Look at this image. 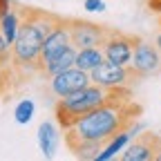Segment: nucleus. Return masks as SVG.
Listing matches in <instances>:
<instances>
[{"label": "nucleus", "instance_id": "nucleus-6", "mask_svg": "<svg viewBox=\"0 0 161 161\" xmlns=\"http://www.w3.org/2000/svg\"><path fill=\"white\" fill-rule=\"evenodd\" d=\"M90 78L92 83L103 85V87H123L139 80V76L134 74L130 65H116V63H110V60H103L101 65H96L90 72Z\"/></svg>", "mask_w": 161, "mask_h": 161}, {"label": "nucleus", "instance_id": "nucleus-15", "mask_svg": "<svg viewBox=\"0 0 161 161\" xmlns=\"http://www.w3.org/2000/svg\"><path fill=\"white\" fill-rule=\"evenodd\" d=\"M34 112H36L34 101H31V98H23V101H20V103L16 105V110H14V119H16V123L27 125L29 121H31V116H34Z\"/></svg>", "mask_w": 161, "mask_h": 161}, {"label": "nucleus", "instance_id": "nucleus-13", "mask_svg": "<svg viewBox=\"0 0 161 161\" xmlns=\"http://www.w3.org/2000/svg\"><path fill=\"white\" fill-rule=\"evenodd\" d=\"M103 60H105V56H103V49H101V47H85V49H78L76 52L74 67L85 69V72H92L96 65L103 63Z\"/></svg>", "mask_w": 161, "mask_h": 161}, {"label": "nucleus", "instance_id": "nucleus-1", "mask_svg": "<svg viewBox=\"0 0 161 161\" xmlns=\"http://www.w3.org/2000/svg\"><path fill=\"white\" fill-rule=\"evenodd\" d=\"M136 116H141V105L132 101V94L112 98L87 112L83 119H78L72 128L63 130L65 143L69 146L76 141H90V143L105 146L112 136L132 128L136 123Z\"/></svg>", "mask_w": 161, "mask_h": 161}, {"label": "nucleus", "instance_id": "nucleus-20", "mask_svg": "<svg viewBox=\"0 0 161 161\" xmlns=\"http://www.w3.org/2000/svg\"><path fill=\"white\" fill-rule=\"evenodd\" d=\"M154 161H161V148H159V154H157V159Z\"/></svg>", "mask_w": 161, "mask_h": 161}, {"label": "nucleus", "instance_id": "nucleus-18", "mask_svg": "<svg viewBox=\"0 0 161 161\" xmlns=\"http://www.w3.org/2000/svg\"><path fill=\"white\" fill-rule=\"evenodd\" d=\"M148 7L157 14H161V0H148Z\"/></svg>", "mask_w": 161, "mask_h": 161}, {"label": "nucleus", "instance_id": "nucleus-9", "mask_svg": "<svg viewBox=\"0 0 161 161\" xmlns=\"http://www.w3.org/2000/svg\"><path fill=\"white\" fill-rule=\"evenodd\" d=\"M159 148H161V136L154 132H143L123 148L121 159L123 161H154L159 154Z\"/></svg>", "mask_w": 161, "mask_h": 161}, {"label": "nucleus", "instance_id": "nucleus-4", "mask_svg": "<svg viewBox=\"0 0 161 161\" xmlns=\"http://www.w3.org/2000/svg\"><path fill=\"white\" fill-rule=\"evenodd\" d=\"M67 20V29L72 36V45L76 49H85V47H103L105 38L110 34V27L90 23L83 18H65Z\"/></svg>", "mask_w": 161, "mask_h": 161}, {"label": "nucleus", "instance_id": "nucleus-14", "mask_svg": "<svg viewBox=\"0 0 161 161\" xmlns=\"http://www.w3.org/2000/svg\"><path fill=\"white\" fill-rule=\"evenodd\" d=\"M76 47L72 45V47H67L63 54H60L52 65H47L45 69H43V76H47V78H52L54 74H60V72H65V69H69V67H74V63H76Z\"/></svg>", "mask_w": 161, "mask_h": 161}, {"label": "nucleus", "instance_id": "nucleus-12", "mask_svg": "<svg viewBox=\"0 0 161 161\" xmlns=\"http://www.w3.org/2000/svg\"><path fill=\"white\" fill-rule=\"evenodd\" d=\"M38 146H40V152L43 157L52 159L56 154V148H58V134H56V128L49 121H43L38 125Z\"/></svg>", "mask_w": 161, "mask_h": 161}, {"label": "nucleus", "instance_id": "nucleus-17", "mask_svg": "<svg viewBox=\"0 0 161 161\" xmlns=\"http://www.w3.org/2000/svg\"><path fill=\"white\" fill-rule=\"evenodd\" d=\"M9 9H11V0H0V23H3V18Z\"/></svg>", "mask_w": 161, "mask_h": 161}, {"label": "nucleus", "instance_id": "nucleus-16", "mask_svg": "<svg viewBox=\"0 0 161 161\" xmlns=\"http://www.w3.org/2000/svg\"><path fill=\"white\" fill-rule=\"evenodd\" d=\"M85 9L87 11H105V3L103 0H85Z\"/></svg>", "mask_w": 161, "mask_h": 161}, {"label": "nucleus", "instance_id": "nucleus-11", "mask_svg": "<svg viewBox=\"0 0 161 161\" xmlns=\"http://www.w3.org/2000/svg\"><path fill=\"white\" fill-rule=\"evenodd\" d=\"M141 130H143V125H141V123H134L132 128H128V130H123V132H119L116 136H112L108 143L101 148V152L96 154V161H108V159L116 157L119 152H123V148L132 141V136H134L136 132H141Z\"/></svg>", "mask_w": 161, "mask_h": 161}, {"label": "nucleus", "instance_id": "nucleus-8", "mask_svg": "<svg viewBox=\"0 0 161 161\" xmlns=\"http://www.w3.org/2000/svg\"><path fill=\"white\" fill-rule=\"evenodd\" d=\"M52 92L58 96V98H65V96H72L76 94L78 90H83L92 83V78H90V72L85 69H78V67H69L65 72H60V74H54L52 78Z\"/></svg>", "mask_w": 161, "mask_h": 161}, {"label": "nucleus", "instance_id": "nucleus-2", "mask_svg": "<svg viewBox=\"0 0 161 161\" xmlns=\"http://www.w3.org/2000/svg\"><path fill=\"white\" fill-rule=\"evenodd\" d=\"M16 7L20 11V29L11 45V63L20 78H27L29 74L38 72V56H40V49H43V43L60 25L63 16L49 14L36 7H25L18 3Z\"/></svg>", "mask_w": 161, "mask_h": 161}, {"label": "nucleus", "instance_id": "nucleus-7", "mask_svg": "<svg viewBox=\"0 0 161 161\" xmlns=\"http://www.w3.org/2000/svg\"><path fill=\"white\" fill-rule=\"evenodd\" d=\"M67 47H72V36H69V29H67V20L63 18L60 25L45 38V43H43V49H40V56H38V74H43V69L47 65H52Z\"/></svg>", "mask_w": 161, "mask_h": 161}, {"label": "nucleus", "instance_id": "nucleus-10", "mask_svg": "<svg viewBox=\"0 0 161 161\" xmlns=\"http://www.w3.org/2000/svg\"><path fill=\"white\" fill-rule=\"evenodd\" d=\"M130 67L134 69V74L139 78H146V76L159 72L161 69V52H159V47H154V45L141 40V43L134 47Z\"/></svg>", "mask_w": 161, "mask_h": 161}, {"label": "nucleus", "instance_id": "nucleus-5", "mask_svg": "<svg viewBox=\"0 0 161 161\" xmlns=\"http://www.w3.org/2000/svg\"><path fill=\"white\" fill-rule=\"evenodd\" d=\"M141 43V38L134 36V34H125V31H119V29H112L110 27V34L103 43V56L110 63H116V65H130L132 60V54H134V47Z\"/></svg>", "mask_w": 161, "mask_h": 161}, {"label": "nucleus", "instance_id": "nucleus-3", "mask_svg": "<svg viewBox=\"0 0 161 161\" xmlns=\"http://www.w3.org/2000/svg\"><path fill=\"white\" fill-rule=\"evenodd\" d=\"M125 94H132L128 85H123V87H103V85L90 83L87 87L78 90L76 94L56 101V105H54L56 123L63 130H67V128H72L76 123L78 119H83L87 112H92L94 108L108 103V101H112V98L125 96Z\"/></svg>", "mask_w": 161, "mask_h": 161}, {"label": "nucleus", "instance_id": "nucleus-19", "mask_svg": "<svg viewBox=\"0 0 161 161\" xmlns=\"http://www.w3.org/2000/svg\"><path fill=\"white\" fill-rule=\"evenodd\" d=\"M157 47H159V52H161V34H159V38H157Z\"/></svg>", "mask_w": 161, "mask_h": 161}]
</instances>
